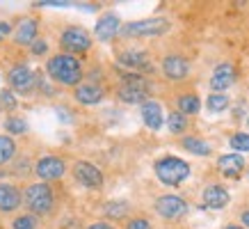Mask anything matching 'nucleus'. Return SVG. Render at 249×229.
I'll list each match as a JSON object with an SVG mask.
<instances>
[{
  "instance_id": "f257e3e1",
  "label": "nucleus",
  "mask_w": 249,
  "mask_h": 229,
  "mask_svg": "<svg viewBox=\"0 0 249 229\" xmlns=\"http://www.w3.org/2000/svg\"><path fill=\"white\" fill-rule=\"evenodd\" d=\"M46 71L48 76L53 78L55 83L67 85V87H78L80 78H83V64L80 60H76L73 55L69 53H60L51 57L46 62Z\"/></svg>"
},
{
  "instance_id": "f03ea898",
  "label": "nucleus",
  "mask_w": 249,
  "mask_h": 229,
  "mask_svg": "<svg viewBox=\"0 0 249 229\" xmlns=\"http://www.w3.org/2000/svg\"><path fill=\"white\" fill-rule=\"evenodd\" d=\"M153 170H156L158 181L165 186H181L190 176V165L178 156H165V158L156 160Z\"/></svg>"
},
{
  "instance_id": "7ed1b4c3",
  "label": "nucleus",
  "mask_w": 249,
  "mask_h": 229,
  "mask_svg": "<svg viewBox=\"0 0 249 229\" xmlns=\"http://www.w3.org/2000/svg\"><path fill=\"white\" fill-rule=\"evenodd\" d=\"M23 199H25V206H28L35 215L48 213L55 204L53 191H51L48 183H32V186H28V191H25V197Z\"/></svg>"
},
{
  "instance_id": "20e7f679",
  "label": "nucleus",
  "mask_w": 249,
  "mask_h": 229,
  "mask_svg": "<svg viewBox=\"0 0 249 229\" xmlns=\"http://www.w3.org/2000/svg\"><path fill=\"white\" fill-rule=\"evenodd\" d=\"M172 28V23L167 19H144V21L126 23L121 28L124 37H160Z\"/></svg>"
},
{
  "instance_id": "39448f33",
  "label": "nucleus",
  "mask_w": 249,
  "mask_h": 229,
  "mask_svg": "<svg viewBox=\"0 0 249 229\" xmlns=\"http://www.w3.org/2000/svg\"><path fill=\"white\" fill-rule=\"evenodd\" d=\"M117 96H119L124 103H146V96H149V85L142 76L137 74H128L124 76V83L119 85L117 90Z\"/></svg>"
},
{
  "instance_id": "423d86ee",
  "label": "nucleus",
  "mask_w": 249,
  "mask_h": 229,
  "mask_svg": "<svg viewBox=\"0 0 249 229\" xmlns=\"http://www.w3.org/2000/svg\"><path fill=\"white\" fill-rule=\"evenodd\" d=\"M7 80H9V85H12V90L23 94V96H28V94L37 87V74H35L30 67H25V64H16V67L9 69Z\"/></svg>"
},
{
  "instance_id": "0eeeda50",
  "label": "nucleus",
  "mask_w": 249,
  "mask_h": 229,
  "mask_svg": "<svg viewBox=\"0 0 249 229\" xmlns=\"http://www.w3.org/2000/svg\"><path fill=\"white\" fill-rule=\"evenodd\" d=\"M60 44H62L64 51H69V55L71 53H85V51H89L91 37H89V32L83 30V28H67V30L62 32Z\"/></svg>"
},
{
  "instance_id": "6e6552de",
  "label": "nucleus",
  "mask_w": 249,
  "mask_h": 229,
  "mask_svg": "<svg viewBox=\"0 0 249 229\" xmlns=\"http://www.w3.org/2000/svg\"><path fill=\"white\" fill-rule=\"evenodd\" d=\"M156 211H158V215L167 218V220H178V218H183L188 213V204L178 195H160L156 199Z\"/></svg>"
},
{
  "instance_id": "1a4fd4ad",
  "label": "nucleus",
  "mask_w": 249,
  "mask_h": 229,
  "mask_svg": "<svg viewBox=\"0 0 249 229\" xmlns=\"http://www.w3.org/2000/svg\"><path fill=\"white\" fill-rule=\"evenodd\" d=\"M73 176H76V181H80L89 191H101L103 188V174H101V170L94 163L78 160L76 165H73Z\"/></svg>"
},
{
  "instance_id": "9d476101",
  "label": "nucleus",
  "mask_w": 249,
  "mask_h": 229,
  "mask_svg": "<svg viewBox=\"0 0 249 229\" xmlns=\"http://www.w3.org/2000/svg\"><path fill=\"white\" fill-rule=\"evenodd\" d=\"M35 172H37V176L44 179V181H55V179H62V176H64L67 163L62 158H57V156H44V158L37 160Z\"/></svg>"
},
{
  "instance_id": "9b49d317",
  "label": "nucleus",
  "mask_w": 249,
  "mask_h": 229,
  "mask_svg": "<svg viewBox=\"0 0 249 229\" xmlns=\"http://www.w3.org/2000/svg\"><path fill=\"white\" fill-rule=\"evenodd\" d=\"M235 67L231 64V62H222V64H217L215 67V71H213V76H211V87L215 92H227L231 85L235 83Z\"/></svg>"
},
{
  "instance_id": "f8f14e48",
  "label": "nucleus",
  "mask_w": 249,
  "mask_h": 229,
  "mask_svg": "<svg viewBox=\"0 0 249 229\" xmlns=\"http://www.w3.org/2000/svg\"><path fill=\"white\" fill-rule=\"evenodd\" d=\"M162 71L169 80H183L190 74V64L183 55H167L162 60Z\"/></svg>"
},
{
  "instance_id": "ddd939ff",
  "label": "nucleus",
  "mask_w": 249,
  "mask_h": 229,
  "mask_svg": "<svg viewBox=\"0 0 249 229\" xmlns=\"http://www.w3.org/2000/svg\"><path fill=\"white\" fill-rule=\"evenodd\" d=\"M119 30H121L119 16L112 14V12H107V14H103V16H101V19L96 21L94 35H96V39H101V41H110V39H112Z\"/></svg>"
},
{
  "instance_id": "4468645a",
  "label": "nucleus",
  "mask_w": 249,
  "mask_h": 229,
  "mask_svg": "<svg viewBox=\"0 0 249 229\" xmlns=\"http://www.w3.org/2000/svg\"><path fill=\"white\" fill-rule=\"evenodd\" d=\"M37 32H39V23L28 16V19L18 21V25H16L14 41L18 46H32L35 41H37Z\"/></svg>"
},
{
  "instance_id": "2eb2a0df",
  "label": "nucleus",
  "mask_w": 249,
  "mask_h": 229,
  "mask_svg": "<svg viewBox=\"0 0 249 229\" xmlns=\"http://www.w3.org/2000/svg\"><path fill=\"white\" fill-rule=\"evenodd\" d=\"M231 202V195L224 186H219V183H211V186H206L204 188V204L208 209H224V206Z\"/></svg>"
},
{
  "instance_id": "dca6fc26",
  "label": "nucleus",
  "mask_w": 249,
  "mask_h": 229,
  "mask_svg": "<svg viewBox=\"0 0 249 229\" xmlns=\"http://www.w3.org/2000/svg\"><path fill=\"white\" fill-rule=\"evenodd\" d=\"M142 119L151 131H160L162 124H165L162 106H160L158 101H151V99L146 101V103H142Z\"/></svg>"
},
{
  "instance_id": "f3484780",
  "label": "nucleus",
  "mask_w": 249,
  "mask_h": 229,
  "mask_svg": "<svg viewBox=\"0 0 249 229\" xmlns=\"http://www.w3.org/2000/svg\"><path fill=\"white\" fill-rule=\"evenodd\" d=\"M217 168L224 176L235 179V176H240L242 170H245V158H242L240 153H224V156H219Z\"/></svg>"
},
{
  "instance_id": "a211bd4d",
  "label": "nucleus",
  "mask_w": 249,
  "mask_h": 229,
  "mask_svg": "<svg viewBox=\"0 0 249 229\" xmlns=\"http://www.w3.org/2000/svg\"><path fill=\"white\" fill-rule=\"evenodd\" d=\"M21 206V192L9 183H0V211L2 213H12Z\"/></svg>"
},
{
  "instance_id": "6ab92c4d",
  "label": "nucleus",
  "mask_w": 249,
  "mask_h": 229,
  "mask_svg": "<svg viewBox=\"0 0 249 229\" xmlns=\"http://www.w3.org/2000/svg\"><path fill=\"white\" fill-rule=\"evenodd\" d=\"M103 99V90L94 83H85L76 87V101H80L83 106H94Z\"/></svg>"
},
{
  "instance_id": "aec40b11",
  "label": "nucleus",
  "mask_w": 249,
  "mask_h": 229,
  "mask_svg": "<svg viewBox=\"0 0 249 229\" xmlns=\"http://www.w3.org/2000/svg\"><path fill=\"white\" fill-rule=\"evenodd\" d=\"M119 64L128 69H146L151 67V60H149L146 51H126V53L119 55Z\"/></svg>"
},
{
  "instance_id": "412c9836",
  "label": "nucleus",
  "mask_w": 249,
  "mask_h": 229,
  "mask_svg": "<svg viewBox=\"0 0 249 229\" xmlns=\"http://www.w3.org/2000/svg\"><path fill=\"white\" fill-rule=\"evenodd\" d=\"M183 147L190 153H195V156H211V145L206 140H201V137H195V135L183 137Z\"/></svg>"
},
{
  "instance_id": "4be33fe9",
  "label": "nucleus",
  "mask_w": 249,
  "mask_h": 229,
  "mask_svg": "<svg viewBox=\"0 0 249 229\" xmlns=\"http://www.w3.org/2000/svg\"><path fill=\"white\" fill-rule=\"evenodd\" d=\"M201 110V101L196 94H183L181 99H178V113H183L185 117L188 114H196Z\"/></svg>"
},
{
  "instance_id": "5701e85b",
  "label": "nucleus",
  "mask_w": 249,
  "mask_h": 229,
  "mask_svg": "<svg viewBox=\"0 0 249 229\" xmlns=\"http://www.w3.org/2000/svg\"><path fill=\"white\" fill-rule=\"evenodd\" d=\"M167 129H169V133H174V135H181V133H185V129H188V117L183 113H169L167 114Z\"/></svg>"
},
{
  "instance_id": "b1692460",
  "label": "nucleus",
  "mask_w": 249,
  "mask_h": 229,
  "mask_svg": "<svg viewBox=\"0 0 249 229\" xmlns=\"http://www.w3.org/2000/svg\"><path fill=\"white\" fill-rule=\"evenodd\" d=\"M206 108H208V113H213V114L224 113V110L229 108V96H227V94H219V92H215V94H211V96L206 99Z\"/></svg>"
},
{
  "instance_id": "393cba45",
  "label": "nucleus",
  "mask_w": 249,
  "mask_h": 229,
  "mask_svg": "<svg viewBox=\"0 0 249 229\" xmlns=\"http://www.w3.org/2000/svg\"><path fill=\"white\" fill-rule=\"evenodd\" d=\"M16 153V142L9 135H0V165H5L14 158Z\"/></svg>"
},
{
  "instance_id": "a878e982",
  "label": "nucleus",
  "mask_w": 249,
  "mask_h": 229,
  "mask_svg": "<svg viewBox=\"0 0 249 229\" xmlns=\"http://www.w3.org/2000/svg\"><path fill=\"white\" fill-rule=\"evenodd\" d=\"M37 227H39V220L32 213L18 215V218H14V222H12V229H37Z\"/></svg>"
},
{
  "instance_id": "bb28decb",
  "label": "nucleus",
  "mask_w": 249,
  "mask_h": 229,
  "mask_svg": "<svg viewBox=\"0 0 249 229\" xmlns=\"http://www.w3.org/2000/svg\"><path fill=\"white\" fill-rule=\"evenodd\" d=\"M229 145H231V149H235V153L249 152V133H235V135H231Z\"/></svg>"
},
{
  "instance_id": "cd10ccee",
  "label": "nucleus",
  "mask_w": 249,
  "mask_h": 229,
  "mask_svg": "<svg viewBox=\"0 0 249 229\" xmlns=\"http://www.w3.org/2000/svg\"><path fill=\"white\" fill-rule=\"evenodd\" d=\"M126 213H128V204H126V202H110V204L106 206V215L112 218V220L124 218Z\"/></svg>"
},
{
  "instance_id": "c85d7f7f",
  "label": "nucleus",
  "mask_w": 249,
  "mask_h": 229,
  "mask_svg": "<svg viewBox=\"0 0 249 229\" xmlns=\"http://www.w3.org/2000/svg\"><path fill=\"white\" fill-rule=\"evenodd\" d=\"M5 131L14 133V135H21V133H28V122L21 119V117H9L5 122Z\"/></svg>"
},
{
  "instance_id": "c756f323",
  "label": "nucleus",
  "mask_w": 249,
  "mask_h": 229,
  "mask_svg": "<svg viewBox=\"0 0 249 229\" xmlns=\"http://www.w3.org/2000/svg\"><path fill=\"white\" fill-rule=\"evenodd\" d=\"M0 108H2V110H14L16 108V96L12 90L0 92Z\"/></svg>"
},
{
  "instance_id": "7c9ffc66",
  "label": "nucleus",
  "mask_w": 249,
  "mask_h": 229,
  "mask_svg": "<svg viewBox=\"0 0 249 229\" xmlns=\"http://www.w3.org/2000/svg\"><path fill=\"white\" fill-rule=\"evenodd\" d=\"M126 229H151V222L146 218H133L126 222Z\"/></svg>"
},
{
  "instance_id": "2f4dec72",
  "label": "nucleus",
  "mask_w": 249,
  "mask_h": 229,
  "mask_svg": "<svg viewBox=\"0 0 249 229\" xmlns=\"http://www.w3.org/2000/svg\"><path fill=\"white\" fill-rule=\"evenodd\" d=\"M46 51H48V44H46L44 39H37V41L32 44V53L35 55H44Z\"/></svg>"
},
{
  "instance_id": "473e14b6",
  "label": "nucleus",
  "mask_w": 249,
  "mask_h": 229,
  "mask_svg": "<svg viewBox=\"0 0 249 229\" xmlns=\"http://www.w3.org/2000/svg\"><path fill=\"white\" fill-rule=\"evenodd\" d=\"M9 32H12V25H9L7 21H0V41H2L5 37H7Z\"/></svg>"
},
{
  "instance_id": "72a5a7b5",
  "label": "nucleus",
  "mask_w": 249,
  "mask_h": 229,
  "mask_svg": "<svg viewBox=\"0 0 249 229\" xmlns=\"http://www.w3.org/2000/svg\"><path fill=\"white\" fill-rule=\"evenodd\" d=\"M87 229H114L110 222H94V225H89Z\"/></svg>"
},
{
  "instance_id": "f704fd0d",
  "label": "nucleus",
  "mask_w": 249,
  "mask_h": 229,
  "mask_svg": "<svg viewBox=\"0 0 249 229\" xmlns=\"http://www.w3.org/2000/svg\"><path fill=\"white\" fill-rule=\"evenodd\" d=\"M240 220H242V225H245V229H249V209L240 213Z\"/></svg>"
},
{
  "instance_id": "c9c22d12",
  "label": "nucleus",
  "mask_w": 249,
  "mask_h": 229,
  "mask_svg": "<svg viewBox=\"0 0 249 229\" xmlns=\"http://www.w3.org/2000/svg\"><path fill=\"white\" fill-rule=\"evenodd\" d=\"M224 229H245V227H238V225H229V227H224Z\"/></svg>"
},
{
  "instance_id": "e433bc0d",
  "label": "nucleus",
  "mask_w": 249,
  "mask_h": 229,
  "mask_svg": "<svg viewBox=\"0 0 249 229\" xmlns=\"http://www.w3.org/2000/svg\"><path fill=\"white\" fill-rule=\"evenodd\" d=\"M247 179H249V170H247Z\"/></svg>"
},
{
  "instance_id": "4c0bfd02",
  "label": "nucleus",
  "mask_w": 249,
  "mask_h": 229,
  "mask_svg": "<svg viewBox=\"0 0 249 229\" xmlns=\"http://www.w3.org/2000/svg\"><path fill=\"white\" fill-rule=\"evenodd\" d=\"M247 126H249V117H247Z\"/></svg>"
}]
</instances>
